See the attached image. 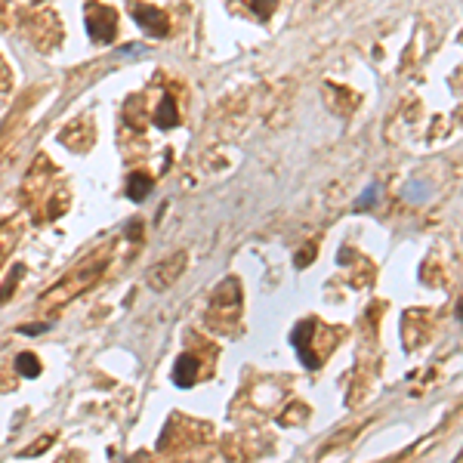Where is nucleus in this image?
I'll list each match as a JSON object with an SVG mask.
<instances>
[{
  "instance_id": "obj_1",
  "label": "nucleus",
  "mask_w": 463,
  "mask_h": 463,
  "mask_svg": "<svg viewBox=\"0 0 463 463\" xmlns=\"http://www.w3.org/2000/svg\"><path fill=\"white\" fill-rule=\"evenodd\" d=\"M114 31H118V15H114L112 6L90 4L87 6V34L93 41H99V43L112 41Z\"/></svg>"
},
{
  "instance_id": "obj_2",
  "label": "nucleus",
  "mask_w": 463,
  "mask_h": 463,
  "mask_svg": "<svg viewBox=\"0 0 463 463\" xmlns=\"http://www.w3.org/2000/svg\"><path fill=\"white\" fill-rule=\"evenodd\" d=\"M133 19H136V25H139V28L149 31V34H154V37H164L167 31H170L167 15L161 13V10H154V6L133 4Z\"/></svg>"
},
{
  "instance_id": "obj_3",
  "label": "nucleus",
  "mask_w": 463,
  "mask_h": 463,
  "mask_svg": "<svg viewBox=\"0 0 463 463\" xmlns=\"http://www.w3.org/2000/svg\"><path fill=\"white\" fill-rule=\"evenodd\" d=\"M182 266H185V257L180 253V257H170V260L164 262V266L158 269V272H152V275H149V281L154 284V290H167L170 284L176 281V275L182 272Z\"/></svg>"
},
{
  "instance_id": "obj_4",
  "label": "nucleus",
  "mask_w": 463,
  "mask_h": 463,
  "mask_svg": "<svg viewBox=\"0 0 463 463\" xmlns=\"http://www.w3.org/2000/svg\"><path fill=\"white\" fill-rule=\"evenodd\" d=\"M154 127L158 130H173L176 123H180V108H176V99L170 96V93H164L161 96V105L154 108Z\"/></svg>"
},
{
  "instance_id": "obj_5",
  "label": "nucleus",
  "mask_w": 463,
  "mask_h": 463,
  "mask_svg": "<svg viewBox=\"0 0 463 463\" xmlns=\"http://www.w3.org/2000/svg\"><path fill=\"white\" fill-rule=\"evenodd\" d=\"M198 370H201V365L192 355H182L180 361H176V368H173V380H176V386H182V389H189V386H195V380H198Z\"/></svg>"
},
{
  "instance_id": "obj_6",
  "label": "nucleus",
  "mask_w": 463,
  "mask_h": 463,
  "mask_svg": "<svg viewBox=\"0 0 463 463\" xmlns=\"http://www.w3.org/2000/svg\"><path fill=\"white\" fill-rule=\"evenodd\" d=\"M149 189H152V176L149 173H133L127 180V195H130V201H145L149 198Z\"/></svg>"
},
{
  "instance_id": "obj_7",
  "label": "nucleus",
  "mask_w": 463,
  "mask_h": 463,
  "mask_svg": "<svg viewBox=\"0 0 463 463\" xmlns=\"http://www.w3.org/2000/svg\"><path fill=\"white\" fill-rule=\"evenodd\" d=\"M15 370H19L22 377H37L41 374V361L34 358V355H19V358H15Z\"/></svg>"
},
{
  "instance_id": "obj_8",
  "label": "nucleus",
  "mask_w": 463,
  "mask_h": 463,
  "mask_svg": "<svg viewBox=\"0 0 463 463\" xmlns=\"http://www.w3.org/2000/svg\"><path fill=\"white\" fill-rule=\"evenodd\" d=\"M272 6H275V0H253V13L257 15H269Z\"/></svg>"
},
{
  "instance_id": "obj_9",
  "label": "nucleus",
  "mask_w": 463,
  "mask_h": 463,
  "mask_svg": "<svg viewBox=\"0 0 463 463\" xmlns=\"http://www.w3.org/2000/svg\"><path fill=\"white\" fill-rule=\"evenodd\" d=\"M374 198H377V185H370L365 195L358 198V204H355V207H370V204H374Z\"/></svg>"
},
{
  "instance_id": "obj_10",
  "label": "nucleus",
  "mask_w": 463,
  "mask_h": 463,
  "mask_svg": "<svg viewBox=\"0 0 463 463\" xmlns=\"http://www.w3.org/2000/svg\"><path fill=\"white\" fill-rule=\"evenodd\" d=\"M312 257H315V247L309 244V247H306V253H303V250L297 253V266H309V260H312Z\"/></svg>"
},
{
  "instance_id": "obj_11",
  "label": "nucleus",
  "mask_w": 463,
  "mask_h": 463,
  "mask_svg": "<svg viewBox=\"0 0 463 463\" xmlns=\"http://www.w3.org/2000/svg\"><path fill=\"white\" fill-rule=\"evenodd\" d=\"M46 330V324H31V328H22V334H41Z\"/></svg>"
}]
</instances>
